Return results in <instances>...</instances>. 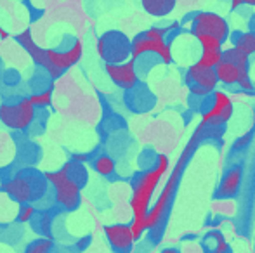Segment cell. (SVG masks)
<instances>
[{
  "mask_svg": "<svg viewBox=\"0 0 255 253\" xmlns=\"http://www.w3.org/2000/svg\"><path fill=\"white\" fill-rule=\"evenodd\" d=\"M96 49L104 64H118L132 59V40L120 30L104 31L98 38Z\"/></svg>",
  "mask_w": 255,
  "mask_h": 253,
  "instance_id": "obj_6",
  "label": "cell"
},
{
  "mask_svg": "<svg viewBox=\"0 0 255 253\" xmlns=\"http://www.w3.org/2000/svg\"><path fill=\"white\" fill-rule=\"evenodd\" d=\"M233 45L252 58V56L255 54V30L243 31V33L235 35V38H233Z\"/></svg>",
  "mask_w": 255,
  "mask_h": 253,
  "instance_id": "obj_19",
  "label": "cell"
},
{
  "mask_svg": "<svg viewBox=\"0 0 255 253\" xmlns=\"http://www.w3.org/2000/svg\"><path fill=\"white\" fill-rule=\"evenodd\" d=\"M193 38L198 42L202 51H222L224 49V44L221 40H217V38L210 37V35H196Z\"/></svg>",
  "mask_w": 255,
  "mask_h": 253,
  "instance_id": "obj_22",
  "label": "cell"
},
{
  "mask_svg": "<svg viewBox=\"0 0 255 253\" xmlns=\"http://www.w3.org/2000/svg\"><path fill=\"white\" fill-rule=\"evenodd\" d=\"M250 141H252V132H247L245 135H242V137H240L238 141L235 142V149H243V148H247Z\"/></svg>",
  "mask_w": 255,
  "mask_h": 253,
  "instance_id": "obj_26",
  "label": "cell"
},
{
  "mask_svg": "<svg viewBox=\"0 0 255 253\" xmlns=\"http://www.w3.org/2000/svg\"><path fill=\"white\" fill-rule=\"evenodd\" d=\"M84 56V44L75 38L70 47L64 49H45V58L49 63L47 75L52 78H59L66 70L75 66Z\"/></svg>",
  "mask_w": 255,
  "mask_h": 253,
  "instance_id": "obj_10",
  "label": "cell"
},
{
  "mask_svg": "<svg viewBox=\"0 0 255 253\" xmlns=\"http://www.w3.org/2000/svg\"><path fill=\"white\" fill-rule=\"evenodd\" d=\"M30 101L35 108H47L52 102V88H47L44 92H37V94L30 95Z\"/></svg>",
  "mask_w": 255,
  "mask_h": 253,
  "instance_id": "obj_23",
  "label": "cell"
},
{
  "mask_svg": "<svg viewBox=\"0 0 255 253\" xmlns=\"http://www.w3.org/2000/svg\"><path fill=\"white\" fill-rule=\"evenodd\" d=\"M54 250H56V243L52 241V238H37L26 245L23 253H54Z\"/></svg>",
  "mask_w": 255,
  "mask_h": 253,
  "instance_id": "obj_20",
  "label": "cell"
},
{
  "mask_svg": "<svg viewBox=\"0 0 255 253\" xmlns=\"http://www.w3.org/2000/svg\"><path fill=\"white\" fill-rule=\"evenodd\" d=\"M49 186L54 191V203L61 212H75L82 203V187L64 170L45 172Z\"/></svg>",
  "mask_w": 255,
  "mask_h": 253,
  "instance_id": "obj_5",
  "label": "cell"
},
{
  "mask_svg": "<svg viewBox=\"0 0 255 253\" xmlns=\"http://www.w3.org/2000/svg\"><path fill=\"white\" fill-rule=\"evenodd\" d=\"M35 213H37V208H35L31 203H28V205H19L16 220L19 224H28V222H31V219L35 217Z\"/></svg>",
  "mask_w": 255,
  "mask_h": 253,
  "instance_id": "obj_24",
  "label": "cell"
},
{
  "mask_svg": "<svg viewBox=\"0 0 255 253\" xmlns=\"http://www.w3.org/2000/svg\"><path fill=\"white\" fill-rule=\"evenodd\" d=\"M161 253H179V252L175 250V248H165V250L161 252Z\"/></svg>",
  "mask_w": 255,
  "mask_h": 253,
  "instance_id": "obj_30",
  "label": "cell"
},
{
  "mask_svg": "<svg viewBox=\"0 0 255 253\" xmlns=\"http://www.w3.org/2000/svg\"><path fill=\"white\" fill-rule=\"evenodd\" d=\"M205 128L198 127V130L195 132V135H193V139L188 142V146H186L184 153L181 155V158H179L177 165L174 167V170H172L170 177H168V180L165 182L163 189L161 192L158 194L156 201H154V205H151V208H149V213L148 217H146V229L151 231V233H156L158 229H160L161 222H163L165 215H167L168 208H170V203H172V198H174L175 194V189H177V184H179V179H181V173L182 170H184L186 163H188L189 156H191L193 149L196 148V142L200 141V137H202V132Z\"/></svg>",
  "mask_w": 255,
  "mask_h": 253,
  "instance_id": "obj_2",
  "label": "cell"
},
{
  "mask_svg": "<svg viewBox=\"0 0 255 253\" xmlns=\"http://www.w3.org/2000/svg\"><path fill=\"white\" fill-rule=\"evenodd\" d=\"M104 70H106L110 80L122 90L130 92L139 85L137 63L134 59H128V61L118 64H104Z\"/></svg>",
  "mask_w": 255,
  "mask_h": 253,
  "instance_id": "obj_12",
  "label": "cell"
},
{
  "mask_svg": "<svg viewBox=\"0 0 255 253\" xmlns=\"http://www.w3.org/2000/svg\"><path fill=\"white\" fill-rule=\"evenodd\" d=\"M91 167H92V170L101 177H113L115 172H117V163H115V160L111 158L110 155H106V153H101V155H98L96 158H92Z\"/></svg>",
  "mask_w": 255,
  "mask_h": 253,
  "instance_id": "obj_17",
  "label": "cell"
},
{
  "mask_svg": "<svg viewBox=\"0 0 255 253\" xmlns=\"http://www.w3.org/2000/svg\"><path fill=\"white\" fill-rule=\"evenodd\" d=\"M242 179H243L242 169H240V167H231V169L222 175L221 182H219L217 198H222V199L235 198L240 191V186H242Z\"/></svg>",
  "mask_w": 255,
  "mask_h": 253,
  "instance_id": "obj_14",
  "label": "cell"
},
{
  "mask_svg": "<svg viewBox=\"0 0 255 253\" xmlns=\"http://www.w3.org/2000/svg\"><path fill=\"white\" fill-rule=\"evenodd\" d=\"M168 158L165 155H158L156 162L151 169L139 173L132 182V196H130V210H132V233H134L135 241L141 240L142 234L148 233L146 229V217L151 208V199L154 196L160 180L168 172Z\"/></svg>",
  "mask_w": 255,
  "mask_h": 253,
  "instance_id": "obj_1",
  "label": "cell"
},
{
  "mask_svg": "<svg viewBox=\"0 0 255 253\" xmlns=\"http://www.w3.org/2000/svg\"><path fill=\"white\" fill-rule=\"evenodd\" d=\"M89 243H91V238H82V240H78L77 243H75V250H77L78 253H82L85 250V247H89Z\"/></svg>",
  "mask_w": 255,
  "mask_h": 253,
  "instance_id": "obj_28",
  "label": "cell"
},
{
  "mask_svg": "<svg viewBox=\"0 0 255 253\" xmlns=\"http://www.w3.org/2000/svg\"><path fill=\"white\" fill-rule=\"evenodd\" d=\"M231 2V9H240L243 5H250V7H255V0H229Z\"/></svg>",
  "mask_w": 255,
  "mask_h": 253,
  "instance_id": "obj_27",
  "label": "cell"
},
{
  "mask_svg": "<svg viewBox=\"0 0 255 253\" xmlns=\"http://www.w3.org/2000/svg\"><path fill=\"white\" fill-rule=\"evenodd\" d=\"M177 28V23H172L168 26H153L139 33L137 37L132 38V59L139 61V59L153 56L160 63L170 64L174 61V52H172L170 42L167 40V37Z\"/></svg>",
  "mask_w": 255,
  "mask_h": 253,
  "instance_id": "obj_3",
  "label": "cell"
},
{
  "mask_svg": "<svg viewBox=\"0 0 255 253\" xmlns=\"http://www.w3.org/2000/svg\"><path fill=\"white\" fill-rule=\"evenodd\" d=\"M0 38H2V40H5V38H7V31L3 30L2 26H0Z\"/></svg>",
  "mask_w": 255,
  "mask_h": 253,
  "instance_id": "obj_29",
  "label": "cell"
},
{
  "mask_svg": "<svg viewBox=\"0 0 255 253\" xmlns=\"http://www.w3.org/2000/svg\"><path fill=\"white\" fill-rule=\"evenodd\" d=\"M61 170H64V172H66L68 175H70L71 179H73L75 182H77L78 186L82 187V189H84L85 184L89 182V172H87V169H85V165L82 162H75V160H70V162H68Z\"/></svg>",
  "mask_w": 255,
  "mask_h": 253,
  "instance_id": "obj_18",
  "label": "cell"
},
{
  "mask_svg": "<svg viewBox=\"0 0 255 253\" xmlns=\"http://www.w3.org/2000/svg\"><path fill=\"white\" fill-rule=\"evenodd\" d=\"M104 236L115 253H130L134 250L135 238L130 224H111L104 226Z\"/></svg>",
  "mask_w": 255,
  "mask_h": 253,
  "instance_id": "obj_13",
  "label": "cell"
},
{
  "mask_svg": "<svg viewBox=\"0 0 255 253\" xmlns=\"http://www.w3.org/2000/svg\"><path fill=\"white\" fill-rule=\"evenodd\" d=\"M35 108L30 97L21 99L17 102H3L0 104V122L10 130H24L33 123Z\"/></svg>",
  "mask_w": 255,
  "mask_h": 253,
  "instance_id": "obj_9",
  "label": "cell"
},
{
  "mask_svg": "<svg viewBox=\"0 0 255 253\" xmlns=\"http://www.w3.org/2000/svg\"><path fill=\"white\" fill-rule=\"evenodd\" d=\"M188 26L189 33L193 37H196V35H210V37L221 40L222 44H226L231 38V28H229L228 19L217 12L203 10V12L193 14Z\"/></svg>",
  "mask_w": 255,
  "mask_h": 253,
  "instance_id": "obj_7",
  "label": "cell"
},
{
  "mask_svg": "<svg viewBox=\"0 0 255 253\" xmlns=\"http://www.w3.org/2000/svg\"><path fill=\"white\" fill-rule=\"evenodd\" d=\"M222 58H224V49L222 51H200V58L196 59V63L207 68H217Z\"/></svg>",
  "mask_w": 255,
  "mask_h": 253,
  "instance_id": "obj_21",
  "label": "cell"
},
{
  "mask_svg": "<svg viewBox=\"0 0 255 253\" xmlns=\"http://www.w3.org/2000/svg\"><path fill=\"white\" fill-rule=\"evenodd\" d=\"M52 210H44V212H40V210H37V213H35V217L31 219V229L35 231V233L38 234L40 238H51L52 234Z\"/></svg>",
  "mask_w": 255,
  "mask_h": 253,
  "instance_id": "obj_16",
  "label": "cell"
},
{
  "mask_svg": "<svg viewBox=\"0 0 255 253\" xmlns=\"http://www.w3.org/2000/svg\"><path fill=\"white\" fill-rule=\"evenodd\" d=\"M184 82L189 94L195 97H208L217 90L219 85L215 68H207L196 61L186 68Z\"/></svg>",
  "mask_w": 255,
  "mask_h": 253,
  "instance_id": "obj_8",
  "label": "cell"
},
{
  "mask_svg": "<svg viewBox=\"0 0 255 253\" xmlns=\"http://www.w3.org/2000/svg\"><path fill=\"white\" fill-rule=\"evenodd\" d=\"M233 113H235V106L229 97V94L222 90H215L212 94V102L208 108H205L202 120H200V127L202 128H219L231 120Z\"/></svg>",
  "mask_w": 255,
  "mask_h": 253,
  "instance_id": "obj_11",
  "label": "cell"
},
{
  "mask_svg": "<svg viewBox=\"0 0 255 253\" xmlns=\"http://www.w3.org/2000/svg\"><path fill=\"white\" fill-rule=\"evenodd\" d=\"M47 179L45 173H38L37 170H23L12 179L5 180L2 184V191L9 196L12 201L19 205H28V203L38 201L47 192Z\"/></svg>",
  "mask_w": 255,
  "mask_h": 253,
  "instance_id": "obj_4",
  "label": "cell"
},
{
  "mask_svg": "<svg viewBox=\"0 0 255 253\" xmlns=\"http://www.w3.org/2000/svg\"><path fill=\"white\" fill-rule=\"evenodd\" d=\"M141 5L144 12H148L153 17H165L170 12H174L177 0H141Z\"/></svg>",
  "mask_w": 255,
  "mask_h": 253,
  "instance_id": "obj_15",
  "label": "cell"
},
{
  "mask_svg": "<svg viewBox=\"0 0 255 253\" xmlns=\"http://www.w3.org/2000/svg\"><path fill=\"white\" fill-rule=\"evenodd\" d=\"M208 236L212 238V240H215V247H214V253H229V245L226 243L224 236H222L219 231H214V233H210Z\"/></svg>",
  "mask_w": 255,
  "mask_h": 253,
  "instance_id": "obj_25",
  "label": "cell"
}]
</instances>
